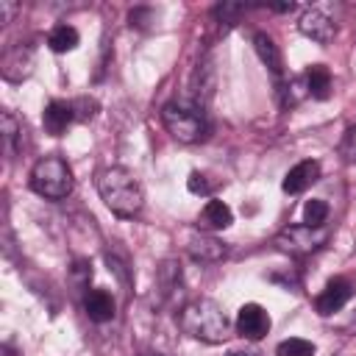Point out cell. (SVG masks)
Listing matches in <instances>:
<instances>
[{
  "label": "cell",
  "instance_id": "obj_29",
  "mask_svg": "<svg viewBox=\"0 0 356 356\" xmlns=\"http://www.w3.org/2000/svg\"><path fill=\"white\" fill-rule=\"evenodd\" d=\"M72 275H75L78 284H89V278H92V264L83 261V259H78L75 267H72Z\"/></svg>",
  "mask_w": 356,
  "mask_h": 356
},
{
  "label": "cell",
  "instance_id": "obj_13",
  "mask_svg": "<svg viewBox=\"0 0 356 356\" xmlns=\"http://www.w3.org/2000/svg\"><path fill=\"white\" fill-rule=\"evenodd\" d=\"M186 250H189V256H192L195 261H200V264H211V261H220V259L225 256V245H222L220 239H214V236H206V234L192 236L189 245H186Z\"/></svg>",
  "mask_w": 356,
  "mask_h": 356
},
{
  "label": "cell",
  "instance_id": "obj_31",
  "mask_svg": "<svg viewBox=\"0 0 356 356\" xmlns=\"http://www.w3.org/2000/svg\"><path fill=\"white\" fill-rule=\"evenodd\" d=\"M145 356H167V353H159V350H150V353H145Z\"/></svg>",
  "mask_w": 356,
  "mask_h": 356
},
{
  "label": "cell",
  "instance_id": "obj_6",
  "mask_svg": "<svg viewBox=\"0 0 356 356\" xmlns=\"http://www.w3.org/2000/svg\"><path fill=\"white\" fill-rule=\"evenodd\" d=\"M298 31L303 36H309L312 42H320V44H328L334 36H337V22L320 11V8H306L298 19Z\"/></svg>",
  "mask_w": 356,
  "mask_h": 356
},
{
  "label": "cell",
  "instance_id": "obj_33",
  "mask_svg": "<svg viewBox=\"0 0 356 356\" xmlns=\"http://www.w3.org/2000/svg\"><path fill=\"white\" fill-rule=\"evenodd\" d=\"M231 356H242V353H231Z\"/></svg>",
  "mask_w": 356,
  "mask_h": 356
},
{
  "label": "cell",
  "instance_id": "obj_21",
  "mask_svg": "<svg viewBox=\"0 0 356 356\" xmlns=\"http://www.w3.org/2000/svg\"><path fill=\"white\" fill-rule=\"evenodd\" d=\"M19 134H22V125L17 122V117L11 111H3V147H6V156H14L17 153Z\"/></svg>",
  "mask_w": 356,
  "mask_h": 356
},
{
  "label": "cell",
  "instance_id": "obj_16",
  "mask_svg": "<svg viewBox=\"0 0 356 356\" xmlns=\"http://www.w3.org/2000/svg\"><path fill=\"white\" fill-rule=\"evenodd\" d=\"M192 89H195V106H203L211 92H214V64L211 58H203L195 70V78H192Z\"/></svg>",
  "mask_w": 356,
  "mask_h": 356
},
{
  "label": "cell",
  "instance_id": "obj_8",
  "mask_svg": "<svg viewBox=\"0 0 356 356\" xmlns=\"http://www.w3.org/2000/svg\"><path fill=\"white\" fill-rule=\"evenodd\" d=\"M350 295H353V284L348 278H331L325 284V289L317 295L314 309H317V314H334L350 300Z\"/></svg>",
  "mask_w": 356,
  "mask_h": 356
},
{
  "label": "cell",
  "instance_id": "obj_1",
  "mask_svg": "<svg viewBox=\"0 0 356 356\" xmlns=\"http://www.w3.org/2000/svg\"><path fill=\"white\" fill-rule=\"evenodd\" d=\"M97 192L100 200L108 206L111 214L117 217H136L145 206V192L142 184L136 181V175L125 167H106L97 172Z\"/></svg>",
  "mask_w": 356,
  "mask_h": 356
},
{
  "label": "cell",
  "instance_id": "obj_9",
  "mask_svg": "<svg viewBox=\"0 0 356 356\" xmlns=\"http://www.w3.org/2000/svg\"><path fill=\"white\" fill-rule=\"evenodd\" d=\"M317 178H320V161L306 159V161H298V164L284 175L281 189H284L286 195H300V192L309 189Z\"/></svg>",
  "mask_w": 356,
  "mask_h": 356
},
{
  "label": "cell",
  "instance_id": "obj_25",
  "mask_svg": "<svg viewBox=\"0 0 356 356\" xmlns=\"http://www.w3.org/2000/svg\"><path fill=\"white\" fill-rule=\"evenodd\" d=\"M339 156L348 161V164H356V125H350L339 142Z\"/></svg>",
  "mask_w": 356,
  "mask_h": 356
},
{
  "label": "cell",
  "instance_id": "obj_17",
  "mask_svg": "<svg viewBox=\"0 0 356 356\" xmlns=\"http://www.w3.org/2000/svg\"><path fill=\"white\" fill-rule=\"evenodd\" d=\"M197 220H200L203 228L220 231V228H228V225L234 222V214H231L228 203H222V200H209V203L203 206V211H200Z\"/></svg>",
  "mask_w": 356,
  "mask_h": 356
},
{
  "label": "cell",
  "instance_id": "obj_12",
  "mask_svg": "<svg viewBox=\"0 0 356 356\" xmlns=\"http://www.w3.org/2000/svg\"><path fill=\"white\" fill-rule=\"evenodd\" d=\"M253 50H256V56H259V61L275 75V78H281L284 75V56H281V50H278V44L273 42V36H267V33H253Z\"/></svg>",
  "mask_w": 356,
  "mask_h": 356
},
{
  "label": "cell",
  "instance_id": "obj_10",
  "mask_svg": "<svg viewBox=\"0 0 356 356\" xmlns=\"http://www.w3.org/2000/svg\"><path fill=\"white\" fill-rule=\"evenodd\" d=\"M31 67H33V53L31 47H22V44L6 50L0 58V72L6 81H22L31 72Z\"/></svg>",
  "mask_w": 356,
  "mask_h": 356
},
{
  "label": "cell",
  "instance_id": "obj_19",
  "mask_svg": "<svg viewBox=\"0 0 356 356\" xmlns=\"http://www.w3.org/2000/svg\"><path fill=\"white\" fill-rule=\"evenodd\" d=\"M78 42H81L78 31H75L72 25H67V22L56 25V28L47 33V47H50L53 53H70V50L78 47Z\"/></svg>",
  "mask_w": 356,
  "mask_h": 356
},
{
  "label": "cell",
  "instance_id": "obj_15",
  "mask_svg": "<svg viewBox=\"0 0 356 356\" xmlns=\"http://www.w3.org/2000/svg\"><path fill=\"white\" fill-rule=\"evenodd\" d=\"M306 86H309V95L314 100H328L331 97V89H334V78L328 72L325 64H312L306 72Z\"/></svg>",
  "mask_w": 356,
  "mask_h": 356
},
{
  "label": "cell",
  "instance_id": "obj_18",
  "mask_svg": "<svg viewBox=\"0 0 356 356\" xmlns=\"http://www.w3.org/2000/svg\"><path fill=\"white\" fill-rule=\"evenodd\" d=\"M156 284H159V292L164 298H172L175 292H181V264L172 259L161 261L156 270Z\"/></svg>",
  "mask_w": 356,
  "mask_h": 356
},
{
  "label": "cell",
  "instance_id": "obj_3",
  "mask_svg": "<svg viewBox=\"0 0 356 356\" xmlns=\"http://www.w3.org/2000/svg\"><path fill=\"white\" fill-rule=\"evenodd\" d=\"M72 170L64 159L58 156H44L33 164L31 170V189L39 195V197H47V200H61L72 192Z\"/></svg>",
  "mask_w": 356,
  "mask_h": 356
},
{
  "label": "cell",
  "instance_id": "obj_30",
  "mask_svg": "<svg viewBox=\"0 0 356 356\" xmlns=\"http://www.w3.org/2000/svg\"><path fill=\"white\" fill-rule=\"evenodd\" d=\"M14 11H17V6H14V3H8V0H0V22H8Z\"/></svg>",
  "mask_w": 356,
  "mask_h": 356
},
{
  "label": "cell",
  "instance_id": "obj_14",
  "mask_svg": "<svg viewBox=\"0 0 356 356\" xmlns=\"http://www.w3.org/2000/svg\"><path fill=\"white\" fill-rule=\"evenodd\" d=\"M83 312L95 323H108L114 317V298L106 289H89L83 298Z\"/></svg>",
  "mask_w": 356,
  "mask_h": 356
},
{
  "label": "cell",
  "instance_id": "obj_5",
  "mask_svg": "<svg viewBox=\"0 0 356 356\" xmlns=\"http://www.w3.org/2000/svg\"><path fill=\"white\" fill-rule=\"evenodd\" d=\"M328 242V228L325 225H289L275 236V245L289 253V256H309L314 250H320Z\"/></svg>",
  "mask_w": 356,
  "mask_h": 356
},
{
  "label": "cell",
  "instance_id": "obj_20",
  "mask_svg": "<svg viewBox=\"0 0 356 356\" xmlns=\"http://www.w3.org/2000/svg\"><path fill=\"white\" fill-rule=\"evenodd\" d=\"M278 92H281V106H284V108H292V106H298V103H300L303 97H309L306 75H295V78L284 81Z\"/></svg>",
  "mask_w": 356,
  "mask_h": 356
},
{
  "label": "cell",
  "instance_id": "obj_2",
  "mask_svg": "<svg viewBox=\"0 0 356 356\" xmlns=\"http://www.w3.org/2000/svg\"><path fill=\"white\" fill-rule=\"evenodd\" d=\"M178 325L186 337L192 339H200V342H209V345H217V342H225L228 334H231V323L222 312V306L211 298H195L189 300L181 314H178Z\"/></svg>",
  "mask_w": 356,
  "mask_h": 356
},
{
  "label": "cell",
  "instance_id": "obj_27",
  "mask_svg": "<svg viewBox=\"0 0 356 356\" xmlns=\"http://www.w3.org/2000/svg\"><path fill=\"white\" fill-rule=\"evenodd\" d=\"M186 186H189V192H192V195H209V192L214 189V186L206 181V175H203V172H189Z\"/></svg>",
  "mask_w": 356,
  "mask_h": 356
},
{
  "label": "cell",
  "instance_id": "obj_26",
  "mask_svg": "<svg viewBox=\"0 0 356 356\" xmlns=\"http://www.w3.org/2000/svg\"><path fill=\"white\" fill-rule=\"evenodd\" d=\"M72 108H75V120H92L97 114V103L95 100H86V97L72 100Z\"/></svg>",
  "mask_w": 356,
  "mask_h": 356
},
{
  "label": "cell",
  "instance_id": "obj_28",
  "mask_svg": "<svg viewBox=\"0 0 356 356\" xmlns=\"http://www.w3.org/2000/svg\"><path fill=\"white\" fill-rule=\"evenodd\" d=\"M106 261H108V267L117 273V278L122 281V284H128L131 281V275H128V264H125V259H117L114 253H106Z\"/></svg>",
  "mask_w": 356,
  "mask_h": 356
},
{
  "label": "cell",
  "instance_id": "obj_24",
  "mask_svg": "<svg viewBox=\"0 0 356 356\" xmlns=\"http://www.w3.org/2000/svg\"><path fill=\"white\" fill-rule=\"evenodd\" d=\"M242 11H245L242 3H220V6L214 8V17H217L220 22H225V25H236L239 17H242Z\"/></svg>",
  "mask_w": 356,
  "mask_h": 356
},
{
  "label": "cell",
  "instance_id": "obj_4",
  "mask_svg": "<svg viewBox=\"0 0 356 356\" xmlns=\"http://www.w3.org/2000/svg\"><path fill=\"white\" fill-rule=\"evenodd\" d=\"M161 122L170 131L172 139L192 145L206 136V117L200 106H186V103H167L161 108Z\"/></svg>",
  "mask_w": 356,
  "mask_h": 356
},
{
  "label": "cell",
  "instance_id": "obj_23",
  "mask_svg": "<svg viewBox=\"0 0 356 356\" xmlns=\"http://www.w3.org/2000/svg\"><path fill=\"white\" fill-rule=\"evenodd\" d=\"M325 217H328V203L325 200H320V197L306 200V206H303V222L306 225H325Z\"/></svg>",
  "mask_w": 356,
  "mask_h": 356
},
{
  "label": "cell",
  "instance_id": "obj_22",
  "mask_svg": "<svg viewBox=\"0 0 356 356\" xmlns=\"http://www.w3.org/2000/svg\"><path fill=\"white\" fill-rule=\"evenodd\" d=\"M275 353L278 356H314V345L303 337H289V339L278 342Z\"/></svg>",
  "mask_w": 356,
  "mask_h": 356
},
{
  "label": "cell",
  "instance_id": "obj_11",
  "mask_svg": "<svg viewBox=\"0 0 356 356\" xmlns=\"http://www.w3.org/2000/svg\"><path fill=\"white\" fill-rule=\"evenodd\" d=\"M72 120H75V108H72V103H67V100H50V103L44 106V111H42V125H44V131L53 134V136H61Z\"/></svg>",
  "mask_w": 356,
  "mask_h": 356
},
{
  "label": "cell",
  "instance_id": "obj_32",
  "mask_svg": "<svg viewBox=\"0 0 356 356\" xmlns=\"http://www.w3.org/2000/svg\"><path fill=\"white\" fill-rule=\"evenodd\" d=\"M353 328H356V314H353Z\"/></svg>",
  "mask_w": 356,
  "mask_h": 356
},
{
  "label": "cell",
  "instance_id": "obj_7",
  "mask_svg": "<svg viewBox=\"0 0 356 356\" xmlns=\"http://www.w3.org/2000/svg\"><path fill=\"white\" fill-rule=\"evenodd\" d=\"M236 331L245 339H261L270 331V314L259 303H245L236 312Z\"/></svg>",
  "mask_w": 356,
  "mask_h": 356
}]
</instances>
